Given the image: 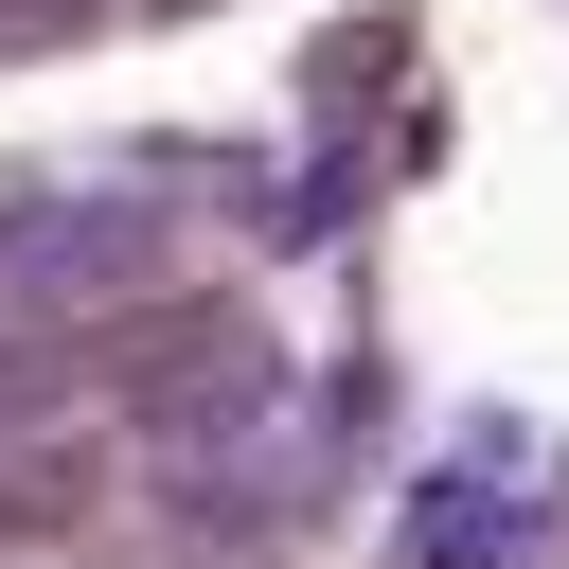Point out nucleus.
Here are the masks:
<instances>
[{"instance_id":"nucleus-1","label":"nucleus","mask_w":569,"mask_h":569,"mask_svg":"<svg viewBox=\"0 0 569 569\" xmlns=\"http://www.w3.org/2000/svg\"><path fill=\"white\" fill-rule=\"evenodd\" d=\"M0 409H36V356H0Z\"/></svg>"}]
</instances>
